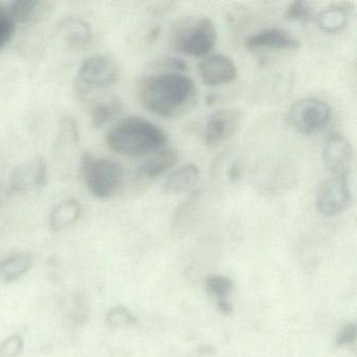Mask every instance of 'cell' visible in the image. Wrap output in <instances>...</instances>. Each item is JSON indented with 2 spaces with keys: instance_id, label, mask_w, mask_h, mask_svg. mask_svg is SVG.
<instances>
[{
  "instance_id": "6da1fadb",
  "label": "cell",
  "mask_w": 357,
  "mask_h": 357,
  "mask_svg": "<svg viewBox=\"0 0 357 357\" xmlns=\"http://www.w3.org/2000/svg\"><path fill=\"white\" fill-rule=\"evenodd\" d=\"M197 95L195 82L177 72L143 77L137 96L143 107L162 118H174L191 107Z\"/></svg>"
},
{
  "instance_id": "7a4b0ae2",
  "label": "cell",
  "mask_w": 357,
  "mask_h": 357,
  "mask_svg": "<svg viewBox=\"0 0 357 357\" xmlns=\"http://www.w3.org/2000/svg\"><path fill=\"white\" fill-rule=\"evenodd\" d=\"M106 143L120 155L142 156L162 149L168 143V135L146 119L127 116L109 129Z\"/></svg>"
},
{
  "instance_id": "3957f363",
  "label": "cell",
  "mask_w": 357,
  "mask_h": 357,
  "mask_svg": "<svg viewBox=\"0 0 357 357\" xmlns=\"http://www.w3.org/2000/svg\"><path fill=\"white\" fill-rule=\"evenodd\" d=\"M80 169L87 189L98 199L116 195L124 183V169L110 158H96L86 152L81 158Z\"/></svg>"
},
{
  "instance_id": "277c9868",
  "label": "cell",
  "mask_w": 357,
  "mask_h": 357,
  "mask_svg": "<svg viewBox=\"0 0 357 357\" xmlns=\"http://www.w3.org/2000/svg\"><path fill=\"white\" fill-rule=\"evenodd\" d=\"M216 40V26L208 17L185 18L175 26L172 35L173 47L194 57L208 55Z\"/></svg>"
},
{
  "instance_id": "5b68a950",
  "label": "cell",
  "mask_w": 357,
  "mask_h": 357,
  "mask_svg": "<svg viewBox=\"0 0 357 357\" xmlns=\"http://www.w3.org/2000/svg\"><path fill=\"white\" fill-rule=\"evenodd\" d=\"M330 118V106L317 98L298 100L287 114L288 124L305 135H315L323 130L329 123Z\"/></svg>"
},
{
  "instance_id": "8992f818",
  "label": "cell",
  "mask_w": 357,
  "mask_h": 357,
  "mask_svg": "<svg viewBox=\"0 0 357 357\" xmlns=\"http://www.w3.org/2000/svg\"><path fill=\"white\" fill-rule=\"evenodd\" d=\"M119 75L120 68L114 58L106 55L91 56L79 68L78 91L112 86L118 81Z\"/></svg>"
},
{
  "instance_id": "52a82bcc",
  "label": "cell",
  "mask_w": 357,
  "mask_h": 357,
  "mask_svg": "<svg viewBox=\"0 0 357 357\" xmlns=\"http://www.w3.org/2000/svg\"><path fill=\"white\" fill-rule=\"evenodd\" d=\"M351 200L352 193L348 177L332 176L321 185L317 192V210L324 216H336L349 208Z\"/></svg>"
},
{
  "instance_id": "ba28073f",
  "label": "cell",
  "mask_w": 357,
  "mask_h": 357,
  "mask_svg": "<svg viewBox=\"0 0 357 357\" xmlns=\"http://www.w3.org/2000/svg\"><path fill=\"white\" fill-rule=\"evenodd\" d=\"M243 122L239 108H222L211 114L204 126L202 137L206 146L220 145L234 137Z\"/></svg>"
},
{
  "instance_id": "9c48e42d",
  "label": "cell",
  "mask_w": 357,
  "mask_h": 357,
  "mask_svg": "<svg viewBox=\"0 0 357 357\" xmlns=\"http://www.w3.org/2000/svg\"><path fill=\"white\" fill-rule=\"evenodd\" d=\"M323 160L327 170L333 176H348L353 160V149L344 135L334 133L326 139Z\"/></svg>"
},
{
  "instance_id": "30bf717a",
  "label": "cell",
  "mask_w": 357,
  "mask_h": 357,
  "mask_svg": "<svg viewBox=\"0 0 357 357\" xmlns=\"http://www.w3.org/2000/svg\"><path fill=\"white\" fill-rule=\"evenodd\" d=\"M246 49L250 51H285L300 47V41L288 31L281 28H271L255 33L245 40Z\"/></svg>"
},
{
  "instance_id": "8fae6325",
  "label": "cell",
  "mask_w": 357,
  "mask_h": 357,
  "mask_svg": "<svg viewBox=\"0 0 357 357\" xmlns=\"http://www.w3.org/2000/svg\"><path fill=\"white\" fill-rule=\"evenodd\" d=\"M200 77L208 86H220L233 82L237 77L235 62L227 56L217 54L200 62Z\"/></svg>"
},
{
  "instance_id": "7c38bea8",
  "label": "cell",
  "mask_w": 357,
  "mask_h": 357,
  "mask_svg": "<svg viewBox=\"0 0 357 357\" xmlns=\"http://www.w3.org/2000/svg\"><path fill=\"white\" fill-rule=\"evenodd\" d=\"M47 183V166L45 158H35L32 162L17 167L12 173L10 185L12 192H24L33 188H41Z\"/></svg>"
},
{
  "instance_id": "4fadbf2b",
  "label": "cell",
  "mask_w": 357,
  "mask_h": 357,
  "mask_svg": "<svg viewBox=\"0 0 357 357\" xmlns=\"http://www.w3.org/2000/svg\"><path fill=\"white\" fill-rule=\"evenodd\" d=\"M53 10L54 3L51 1L17 0L9 6L12 18L15 24H38L47 18Z\"/></svg>"
},
{
  "instance_id": "5bb4252c",
  "label": "cell",
  "mask_w": 357,
  "mask_h": 357,
  "mask_svg": "<svg viewBox=\"0 0 357 357\" xmlns=\"http://www.w3.org/2000/svg\"><path fill=\"white\" fill-rule=\"evenodd\" d=\"M178 160V152L175 149H162L154 153L137 167V175L145 181H153L170 170Z\"/></svg>"
},
{
  "instance_id": "9a60e30c",
  "label": "cell",
  "mask_w": 357,
  "mask_h": 357,
  "mask_svg": "<svg viewBox=\"0 0 357 357\" xmlns=\"http://www.w3.org/2000/svg\"><path fill=\"white\" fill-rule=\"evenodd\" d=\"M199 167L187 164L173 171L164 183V191L168 194H181L191 191L199 181Z\"/></svg>"
},
{
  "instance_id": "2e32d148",
  "label": "cell",
  "mask_w": 357,
  "mask_h": 357,
  "mask_svg": "<svg viewBox=\"0 0 357 357\" xmlns=\"http://www.w3.org/2000/svg\"><path fill=\"white\" fill-rule=\"evenodd\" d=\"M122 110L123 104L119 98L110 97L103 101L97 102L91 110V125L93 128H102L110 121L120 116Z\"/></svg>"
},
{
  "instance_id": "e0dca14e",
  "label": "cell",
  "mask_w": 357,
  "mask_h": 357,
  "mask_svg": "<svg viewBox=\"0 0 357 357\" xmlns=\"http://www.w3.org/2000/svg\"><path fill=\"white\" fill-rule=\"evenodd\" d=\"M81 215V206L78 200L68 199L58 204L51 215V227L60 231L78 220Z\"/></svg>"
},
{
  "instance_id": "ac0fdd59",
  "label": "cell",
  "mask_w": 357,
  "mask_h": 357,
  "mask_svg": "<svg viewBox=\"0 0 357 357\" xmlns=\"http://www.w3.org/2000/svg\"><path fill=\"white\" fill-rule=\"evenodd\" d=\"M60 26L68 36L70 47H80L89 43L91 38V31L89 24L78 18H64L60 22Z\"/></svg>"
},
{
  "instance_id": "d6986e66",
  "label": "cell",
  "mask_w": 357,
  "mask_h": 357,
  "mask_svg": "<svg viewBox=\"0 0 357 357\" xmlns=\"http://www.w3.org/2000/svg\"><path fill=\"white\" fill-rule=\"evenodd\" d=\"M319 28L327 33H337L348 22V11L342 6H333L321 12L317 18Z\"/></svg>"
},
{
  "instance_id": "ffe728a7",
  "label": "cell",
  "mask_w": 357,
  "mask_h": 357,
  "mask_svg": "<svg viewBox=\"0 0 357 357\" xmlns=\"http://www.w3.org/2000/svg\"><path fill=\"white\" fill-rule=\"evenodd\" d=\"M30 265V257L26 255H16L3 263L1 271L8 279H15L24 273V271H28Z\"/></svg>"
},
{
  "instance_id": "44dd1931",
  "label": "cell",
  "mask_w": 357,
  "mask_h": 357,
  "mask_svg": "<svg viewBox=\"0 0 357 357\" xmlns=\"http://www.w3.org/2000/svg\"><path fill=\"white\" fill-rule=\"evenodd\" d=\"M15 29L16 24L10 13L9 7L0 3V50L11 40Z\"/></svg>"
},
{
  "instance_id": "7402d4cb",
  "label": "cell",
  "mask_w": 357,
  "mask_h": 357,
  "mask_svg": "<svg viewBox=\"0 0 357 357\" xmlns=\"http://www.w3.org/2000/svg\"><path fill=\"white\" fill-rule=\"evenodd\" d=\"M313 8L305 1H294L288 6L285 12V17L296 22H308L312 18Z\"/></svg>"
},
{
  "instance_id": "603a6c76",
  "label": "cell",
  "mask_w": 357,
  "mask_h": 357,
  "mask_svg": "<svg viewBox=\"0 0 357 357\" xmlns=\"http://www.w3.org/2000/svg\"><path fill=\"white\" fill-rule=\"evenodd\" d=\"M208 290L218 298H225L231 292V283L222 277H214L208 280Z\"/></svg>"
},
{
  "instance_id": "cb8c5ba5",
  "label": "cell",
  "mask_w": 357,
  "mask_h": 357,
  "mask_svg": "<svg viewBox=\"0 0 357 357\" xmlns=\"http://www.w3.org/2000/svg\"><path fill=\"white\" fill-rule=\"evenodd\" d=\"M22 349V338L18 336L8 338L0 346V355L1 357H15L20 354Z\"/></svg>"
},
{
  "instance_id": "d4e9b609",
  "label": "cell",
  "mask_w": 357,
  "mask_h": 357,
  "mask_svg": "<svg viewBox=\"0 0 357 357\" xmlns=\"http://www.w3.org/2000/svg\"><path fill=\"white\" fill-rule=\"evenodd\" d=\"M355 336H356V328L354 325L348 326L338 337V344H350V342H354Z\"/></svg>"
}]
</instances>
